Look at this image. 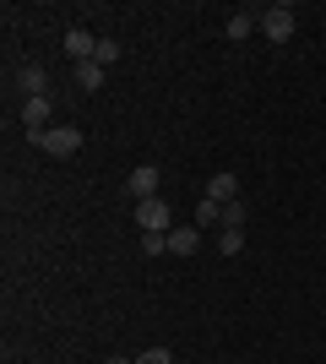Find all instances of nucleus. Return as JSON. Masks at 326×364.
<instances>
[{
	"label": "nucleus",
	"mask_w": 326,
	"mask_h": 364,
	"mask_svg": "<svg viewBox=\"0 0 326 364\" xmlns=\"http://www.w3.org/2000/svg\"><path fill=\"white\" fill-rule=\"evenodd\" d=\"M223 228H245V201H229V207H223Z\"/></svg>",
	"instance_id": "dca6fc26"
},
{
	"label": "nucleus",
	"mask_w": 326,
	"mask_h": 364,
	"mask_svg": "<svg viewBox=\"0 0 326 364\" xmlns=\"http://www.w3.org/2000/svg\"><path fill=\"white\" fill-rule=\"evenodd\" d=\"M207 196L229 207V201H239V180H234V174H212V180H207Z\"/></svg>",
	"instance_id": "6e6552de"
},
{
	"label": "nucleus",
	"mask_w": 326,
	"mask_h": 364,
	"mask_svg": "<svg viewBox=\"0 0 326 364\" xmlns=\"http://www.w3.org/2000/svg\"><path fill=\"white\" fill-rule=\"evenodd\" d=\"M33 147L55 152V158H77V152H82V131H77V125H49L44 136H33Z\"/></svg>",
	"instance_id": "f257e3e1"
},
{
	"label": "nucleus",
	"mask_w": 326,
	"mask_h": 364,
	"mask_svg": "<svg viewBox=\"0 0 326 364\" xmlns=\"http://www.w3.org/2000/svg\"><path fill=\"white\" fill-rule=\"evenodd\" d=\"M136 228H141V234H169V201H163V196L136 201Z\"/></svg>",
	"instance_id": "f03ea898"
},
{
	"label": "nucleus",
	"mask_w": 326,
	"mask_h": 364,
	"mask_svg": "<svg viewBox=\"0 0 326 364\" xmlns=\"http://www.w3.org/2000/svg\"><path fill=\"white\" fill-rule=\"evenodd\" d=\"M125 191H131L136 201H147L158 191V164H136V168H131V180H125Z\"/></svg>",
	"instance_id": "423d86ee"
},
{
	"label": "nucleus",
	"mask_w": 326,
	"mask_h": 364,
	"mask_svg": "<svg viewBox=\"0 0 326 364\" xmlns=\"http://www.w3.org/2000/svg\"><path fill=\"white\" fill-rule=\"evenodd\" d=\"M196 245H202L196 228H174V234H169V250H174V256H196Z\"/></svg>",
	"instance_id": "9b49d317"
},
{
	"label": "nucleus",
	"mask_w": 326,
	"mask_h": 364,
	"mask_svg": "<svg viewBox=\"0 0 326 364\" xmlns=\"http://www.w3.org/2000/svg\"><path fill=\"white\" fill-rule=\"evenodd\" d=\"M104 364H136V359H104Z\"/></svg>",
	"instance_id": "a211bd4d"
},
{
	"label": "nucleus",
	"mask_w": 326,
	"mask_h": 364,
	"mask_svg": "<svg viewBox=\"0 0 326 364\" xmlns=\"http://www.w3.org/2000/svg\"><path fill=\"white\" fill-rule=\"evenodd\" d=\"M196 223H202V228H223V201L202 196V207H196Z\"/></svg>",
	"instance_id": "f8f14e48"
},
{
	"label": "nucleus",
	"mask_w": 326,
	"mask_h": 364,
	"mask_svg": "<svg viewBox=\"0 0 326 364\" xmlns=\"http://www.w3.org/2000/svg\"><path fill=\"white\" fill-rule=\"evenodd\" d=\"M217 250H223V256H239V250H245V228H217Z\"/></svg>",
	"instance_id": "ddd939ff"
},
{
	"label": "nucleus",
	"mask_w": 326,
	"mask_h": 364,
	"mask_svg": "<svg viewBox=\"0 0 326 364\" xmlns=\"http://www.w3.org/2000/svg\"><path fill=\"white\" fill-rule=\"evenodd\" d=\"M65 55H71L77 65H87V60L98 55V38H93L87 28H71V33H65Z\"/></svg>",
	"instance_id": "39448f33"
},
{
	"label": "nucleus",
	"mask_w": 326,
	"mask_h": 364,
	"mask_svg": "<svg viewBox=\"0 0 326 364\" xmlns=\"http://www.w3.org/2000/svg\"><path fill=\"white\" fill-rule=\"evenodd\" d=\"M136 364H174V353H169V348H147Z\"/></svg>",
	"instance_id": "f3484780"
},
{
	"label": "nucleus",
	"mask_w": 326,
	"mask_h": 364,
	"mask_svg": "<svg viewBox=\"0 0 326 364\" xmlns=\"http://www.w3.org/2000/svg\"><path fill=\"white\" fill-rule=\"evenodd\" d=\"M93 60H98V65L109 71V65L120 60V44H114V38H98V55H93Z\"/></svg>",
	"instance_id": "4468645a"
},
{
	"label": "nucleus",
	"mask_w": 326,
	"mask_h": 364,
	"mask_svg": "<svg viewBox=\"0 0 326 364\" xmlns=\"http://www.w3.org/2000/svg\"><path fill=\"white\" fill-rule=\"evenodd\" d=\"M169 250V234H141V256H163Z\"/></svg>",
	"instance_id": "2eb2a0df"
},
{
	"label": "nucleus",
	"mask_w": 326,
	"mask_h": 364,
	"mask_svg": "<svg viewBox=\"0 0 326 364\" xmlns=\"http://www.w3.org/2000/svg\"><path fill=\"white\" fill-rule=\"evenodd\" d=\"M256 28H261V11H234L229 16V38H250Z\"/></svg>",
	"instance_id": "1a4fd4ad"
},
{
	"label": "nucleus",
	"mask_w": 326,
	"mask_h": 364,
	"mask_svg": "<svg viewBox=\"0 0 326 364\" xmlns=\"http://www.w3.org/2000/svg\"><path fill=\"white\" fill-rule=\"evenodd\" d=\"M261 33L272 38V44H288V38H294V6H272V11H261Z\"/></svg>",
	"instance_id": "7ed1b4c3"
},
{
	"label": "nucleus",
	"mask_w": 326,
	"mask_h": 364,
	"mask_svg": "<svg viewBox=\"0 0 326 364\" xmlns=\"http://www.w3.org/2000/svg\"><path fill=\"white\" fill-rule=\"evenodd\" d=\"M49 114H55L49 98H28V104H22V125H28V136H44V131H49Z\"/></svg>",
	"instance_id": "20e7f679"
},
{
	"label": "nucleus",
	"mask_w": 326,
	"mask_h": 364,
	"mask_svg": "<svg viewBox=\"0 0 326 364\" xmlns=\"http://www.w3.org/2000/svg\"><path fill=\"white\" fill-rule=\"evenodd\" d=\"M16 82H22V92H28V98H49V71L44 65H22V71H16Z\"/></svg>",
	"instance_id": "0eeeda50"
},
{
	"label": "nucleus",
	"mask_w": 326,
	"mask_h": 364,
	"mask_svg": "<svg viewBox=\"0 0 326 364\" xmlns=\"http://www.w3.org/2000/svg\"><path fill=\"white\" fill-rule=\"evenodd\" d=\"M104 76H109L104 65L87 60V65H77V87H82V92H98V87H104Z\"/></svg>",
	"instance_id": "9d476101"
}]
</instances>
